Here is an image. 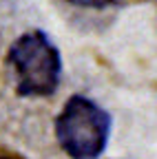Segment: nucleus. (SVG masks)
Returning <instances> with one entry per match:
<instances>
[{
	"label": "nucleus",
	"mask_w": 157,
	"mask_h": 159,
	"mask_svg": "<svg viewBox=\"0 0 157 159\" xmlns=\"http://www.w3.org/2000/svg\"><path fill=\"white\" fill-rule=\"evenodd\" d=\"M7 62L16 75V89L22 97L53 95L62 75V57L53 40L42 29L22 33L9 47Z\"/></svg>",
	"instance_id": "1"
},
{
	"label": "nucleus",
	"mask_w": 157,
	"mask_h": 159,
	"mask_svg": "<svg viewBox=\"0 0 157 159\" xmlns=\"http://www.w3.org/2000/svg\"><path fill=\"white\" fill-rule=\"evenodd\" d=\"M55 137L71 159H97L111 137V115L91 97L73 95L55 119Z\"/></svg>",
	"instance_id": "2"
},
{
	"label": "nucleus",
	"mask_w": 157,
	"mask_h": 159,
	"mask_svg": "<svg viewBox=\"0 0 157 159\" xmlns=\"http://www.w3.org/2000/svg\"><path fill=\"white\" fill-rule=\"evenodd\" d=\"M75 7H86V9H102L111 2H117V0H69Z\"/></svg>",
	"instance_id": "3"
},
{
	"label": "nucleus",
	"mask_w": 157,
	"mask_h": 159,
	"mask_svg": "<svg viewBox=\"0 0 157 159\" xmlns=\"http://www.w3.org/2000/svg\"><path fill=\"white\" fill-rule=\"evenodd\" d=\"M0 159H22V157L16 152H5V155H0Z\"/></svg>",
	"instance_id": "4"
}]
</instances>
